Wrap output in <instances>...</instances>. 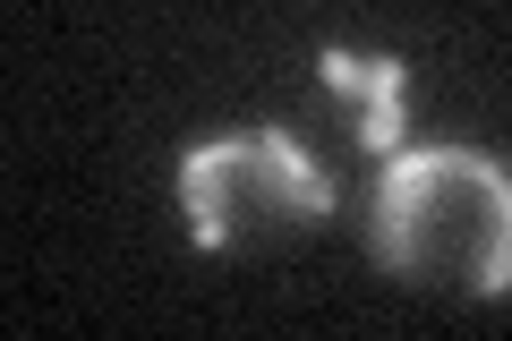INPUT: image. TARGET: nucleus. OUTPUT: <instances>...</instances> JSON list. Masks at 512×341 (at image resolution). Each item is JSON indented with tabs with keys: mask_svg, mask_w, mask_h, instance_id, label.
<instances>
[{
	"mask_svg": "<svg viewBox=\"0 0 512 341\" xmlns=\"http://www.w3.org/2000/svg\"><path fill=\"white\" fill-rule=\"evenodd\" d=\"M376 248L410 282L504 290L512 265V197L504 171L470 145H393L376 188Z\"/></svg>",
	"mask_w": 512,
	"mask_h": 341,
	"instance_id": "1",
	"label": "nucleus"
},
{
	"mask_svg": "<svg viewBox=\"0 0 512 341\" xmlns=\"http://www.w3.org/2000/svg\"><path fill=\"white\" fill-rule=\"evenodd\" d=\"M180 205L197 248L248 256V248H282V239L316 231L333 214V180L291 137H205L180 162Z\"/></svg>",
	"mask_w": 512,
	"mask_h": 341,
	"instance_id": "2",
	"label": "nucleus"
},
{
	"mask_svg": "<svg viewBox=\"0 0 512 341\" xmlns=\"http://www.w3.org/2000/svg\"><path fill=\"white\" fill-rule=\"evenodd\" d=\"M316 69H325L333 94L359 103V137L376 145V154L402 145V94H410V69H402V60H384V52H325Z\"/></svg>",
	"mask_w": 512,
	"mask_h": 341,
	"instance_id": "3",
	"label": "nucleus"
}]
</instances>
